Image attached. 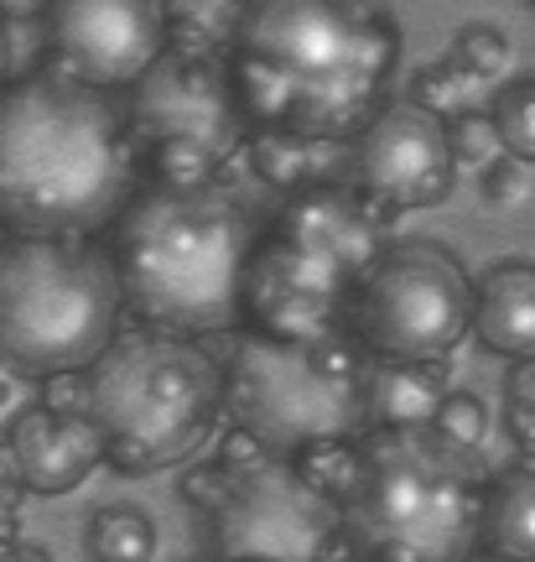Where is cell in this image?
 Returning a JSON list of instances; mask_svg holds the SVG:
<instances>
[{"label": "cell", "instance_id": "obj_29", "mask_svg": "<svg viewBox=\"0 0 535 562\" xmlns=\"http://www.w3.org/2000/svg\"><path fill=\"white\" fill-rule=\"evenodd\" d=\"M504 396H510V438L531 453L535 448V360H515L510 364V381H504Z\"/></svg>", "mask_w": 535, "mask_h": 562}, {"label": "cell", "instance_id": "obj_33", "mask_svg": "<svg viewBox=\"0 0 535 562\" xmlns=\"http://www.w3.org/2000/svg\"><path fill=\"white\" fill-rule=\"evenodd\" d=\"M16 516H21V480L11 469V453H0V537L16 531Z\"/></svg>", "mask_w": 535, "mask_h": 562}, {"label": "cell", "instance_id": "obj_38", "mask_svg": "<svg viewBox=\"0 0 535 562\" xmlns=\"http://www.w3.org/2000/svg\"><path fill=\"white\" fill-rule=\"evenodd\" d=\"M0 562H16V552H11V547H5V537H0Z\"/></svg>", "mask_w": 535, "mask_h": 562}, {"label": "cell", "instance_id": "obj_4", "mask_svg": "<svg viewBox=\"0 0 535 562\" xmlns=\"http://www.w3.org/2000/svg\"><path fill=\"white\" fill-rule=\"evenodd\" d=\"M478 448H457L432 422L369 427L358 438V480L343 495V542L364 562H463L483 542Z\"/></svg>", "mask_w": 535, "mask_h": 562}, {"label": "cell", "instance_id": "obj_27", "mask_svg": "<svg viewBox=\"0 0 535 562\" xmlns=\"http://www.w3.org/2000/svg\"><path fill=\"white\" fill-rule=\"evenodd\" d=\"M478 172H483V178H478L483 203H494V209H515V203L531 199V161H525V157L499 151V157H489Z\"/></svg>", "mask_w": 535, "mask_h": 562}, {"label": "cell", "instance_id": "obj_14", "mask_svg": "<svg viewBox=\"0 0 535 562\" xmlns=\"http://www.w3.org/2000/svg\"><path fill=\"white\" fill-rule=\"evenodd\" d=\"M276 235L318 250L349 281H358L385 250V214L343 182H301L286 193L276 214Z\"/></svg>", "mask_w": 535, "mask_h": 562}, {"label": "cell", "instance_id": "obj_25", "mask_svg": "<svg viewBox=\"0 0 535 562\" xmlns=\"http://www.w3.org/2000/svg\"><path fill=\"white\" fill-rule=\"evenodd\" d=\"M453 63L457 68H468V74L483 83V79H494V74H504V63H510V42H504V32L489 26V21H468V26L457 32V42H453Z\"/></svg>", "mask_w": 535, "mask_h": 562}, {"label": "cell", "instance_id": "obj_41", "mask_svg": "<svg viewBox=\"0 0 535 562\" xmlns=\"http://www.w3.org/2000/svg\"><path fill=\"white\" fill-rule=\"evenodd\" d=\"M338 562H364V558H338Z\"/></svg>", "mask_w": 535, "mask_h": 562}, {"label": "cell", "instance_id": "obj_35", "mask_svg": "<svg viewBox=\"0 0 535 562\" xmlns=\"http://www.w3.org/2000/svg\"><path fill=\"white\" fill-rule=\"evenodd\" d=\"M16 562H53V558H47V547L26 542V547H21V552H16Z\"/></svg>", "mask_w": 535, "mask_h": 562}, {"label": "cell", "instance_id": "obj_12", "mask_svg": "<svg viewBox=\"0 0 535 562\" xmlns=\"http://www.w3.org/2000/svg\"><path fill=\"white\" fill-rule=\"evenodd\" d=\"M47 47L58 74L94 89H130L167 47L161 0H47Z\"/></svg>", "mask_w": 535, "mask_h": 562}, {"label": "cell", "instance_id": "obj_9", "mask_svg": "<svg viewBox=\"0 0 535 562\" xmlns=\"http://www.w3.org/2000/svg\"><path fill=\"white\" fill-rule=\"evenodd\" d=\"M474 313V281L432 240L385 245L349 292V334L375 360H447Z\"/></svg>", "mask_w": 535, "mask_h": 562}, {"label": "cell", "instance_id": "obj_15", "mask_svg": "<svg viewBox=\"0 0 535 562\" xmlns=\"http://www.w3.org/2000/svg\"><path fill=\"white\" fill-rule=\"evenodd\" d=\"M5 453H11L21 490H32V495H68V490H79L104 463V442H100V427L89 422V412L26 406L11 422V432H5Z\"/></svg>", "mask_w": 535, "mask_h": 562}, {"label": "cell", "instance_id": "obj_10", "mask_svg": "<svg viewBox=\"0 0 535 562\" xmlns=\"http://www.w3.org/2000/svg\"><path fill=\"white\" fill-rule=\"evenodd\" d=\"M214 562H338L349 558L343 510L292 459L235 474L214 516Z\"/></svg>", "mask_w": 535, "mask_h": 562}, {"label": "cell", "instance_id": "obj_24", "mask_svg": "<svg viewBox=\"0 0 535 562\" xmlns=\"http://www.w3.org/2000/svg\"><path fill=\"white\" fill-rule=\"evenodd\" d=\"M474 74L468 68H457L453 63V53L447 58H436V63H426L417 74V83H411V104H421V110H432V115H457L463 104H468V94H474Z\"/></svg>", "mask_w": 535, "mask_h": 562}, {"label": "cell", "instance_id": "obj_28", "mask_svg": "<svg viewBox=\"0 0 535 562\" xmlns=\"http://www.w3.org/2000/svg\"><path fill=\"white\" fill-rule=\"evenodd\" d=\"M447 146H453L457 167H483L489 157H499L494 125H489V115H478V110H457V115H447Z\"/></svg>", "mask_w": 535, "mask_h": 562}, {"label": "cell", "instance_id": "obj_21", "mask_svg": "<svg viewBox=\"0 0 535 562\" xmlns=\"http://www.w3.org/2000/svg\"><path fill=\"white\" fill-rule=\"evenodd\" d=\"M157 526L136 505H104L89 521V558L94 562H151Z\"/></svg>", "mask_w": 535, "mask_h": 562}, {"label": "cell", "instance_id": "obj_42", "mask_svg": "<svg viewBox=\"0 0 535 562\" xmlns=\"http://www.w3.org/2000/svg\"><path fill=\"white\" fill-rule=\"evenodd\" d=\"M0 375H5V364H0Z\"/></svg>", "mask_w": 535, "mask_h": 562}, {"label": "cell", "instance_id": "obj_26", "mask_svg": "<svg viewBox=\"0 0 535 562\" xmlns=\"http://www.w3.org/2000/svg\"><path fill=\"white\" fill-rule=\"evenodd\" d=\"M432 427L447 442H457V448H478L483 453V442H489V406L478 396H468V391H453V396L436 402Z\"/></svg>", "mask_w": 535, "mask_h": 562}, {"label": "cell", "instance_id": "obj_1", "mask_svg": "<svg viewBox=\"0 0 535 562\" xmlns=\"http://www.w3.org/2000/svg\"><path fill=\"white\" fill-rule=\"evenodd\" d=\"M400 47L385 0H250L224 63L250 125L349 140L385 104Z\"/></svg>", "mask_w": 535, "mask_h": 562}, {"label": "cell", "instance_id": "obj_40", "mask_svg": "<svg viewBox=\"0 0 535 562\" xmlns=\"http://www.w3.org/2000/svg\"><path fill=\"white\" fill-rule=\"evenodd\" d=\"M5 240H11V229H5V220H0V250H5Z\"/></svg>", "mask_w": 535, "mask_h": 562}, {"label": "cell", "instance_id": "obj_36", "mask_svg": "<svg viewBox=\"0 0 535 562\" xmlns=\"http://www.w3.org/2000/svg\"><path fill=\"white\" fill-rule=\"evenodd\" d=\"M463 562H520V558H504V552H468Z\"/></svg>", "mask_w": 535, "mask_h": 562}, {"label": "cell", "instance_id": "obj_6", "mask_svg": "<svg viewBox=\"0 0 535 562\" xmlns=\"http://www.w3.org/2000/svg\"><path fill=\"white\" fill-rule=\"evenodd\" d=\"M369 349L349 334L271 339L244 328L224 375V412L271 453L292 459L312 442L369 432Z\"/></svg>", "mask_w": 535, "mask_h": 562}, {"label": "cell", "instance_id": "obj_30", "mask_svg": "<svg viewBox=\"0 0 535 562\" xmlns=\"http://www.w3.org/2000/svg\"><path fill=\"white\" fill-rule=\"evenodd\" d=\"M229 484H235V474H229L218 459L214 463H193V469H187V480H182V501L214 516L218 505H224V495H229Z\"/></svg>", "mask_w": 535, "mask_h": 562}, {"label": "cell", "instance_id": "obj_11", "mask_svg": "<svg viewBox=\"0 0 535 562\" xmlns=\"http://www.w3.org/2000/svg\"><path fill=\"white\" fill-rule=\"evenodd\" d=\"M349 188L364 193L379 214H411V209H436L453 193L457 161L447 146V121L421 110L411 100L379 104L369 121L354 131L349 151Z\"/></svg>", "mask_w": 535, "mask_h": 562}, {"label": "cell", "instance_id": "obj_16", "mask_svg": "<svg viewBox=\"0 0 535 562\" xmlns=\"http://www.w3.org/2000/svg\"><path fill=\"white\" fill-rule=\"evenodd\" d=\"M483 349L504 360H535V266L499 261L474 286V313H468Z\"/></svg>", "mask_w": 535, "mask_h": 562}, {"label": "cell", "instance_id": "obj_17", "mask_svg": "<svg viewBox=\"0 0 535 562\" xmlns=\"http://www.w3.org/2000/svg\"><path fill=\"white\" fill-rule=\"evenodd\" d=\"M447 396V360H369V427L432 422Z\"/></svg>", "mask_w": 535, "mask_h": 562}, {"label": "cell", "instance_id": "obj_3", "mask_svg": "<svg viewBox=\"0 0 535 562\" xmlns=\"http://www.w3.org/2000/svg\"><path fill=\"white\" fill-rule=\"evenodd\" d=\"M250 209L214 182H151L115 214L119 302L167 334H224L239 323V281L255 250Z\"/></svg>", "mask_w": 535, "mask_h": 562}, {"label": "cell", "instance_id": "obj_5", "mask_svg": "<svg viewBox=\"0 0 535 562\" xmlns=\"http://www.w3.org/2000/svg\"><path fill=\"white\" fill-rule=\"evenodd\" d=\"M83 412L100 427L104 459L125 474L178 469L214 438L224 375L187 334L125 328L83 364Z\"/></svg>", "mask_w": 535, "mask_h": 562}, {"label": "cell", "instance_id": "obj_37", "mask_svg": "<svg viewBox=\"0 0 535 562\" xmlns=\"http://www.w3.org/2000/svg\"><path fill=\"white\" fill-rule=\"evenodd\" d=\"M0 83H5V21H0Z\"/></svg>", "mask_w": 535, "mask_h": 562}, {"label": "cell", "instance_id": "obj_34", "mask_svg": "<svg viewBox=\"0 0 535 562\" xmlns=\"http://www.w3.org/2000/svg\"><path fill=\"white\" fill-rule=\"evenodd\" d=\"M47 0H0V21H16V16H37Z\"/></svg>", "mask_w": 535, "mask_h": 562}, {"label": "cell", "instance_id": "obj_18", "mask_svg": "<svg viewBox=\"0 0 535 562\" xmlns=\"http://www.w3.org/2000/svg\"><path fill=\"white\" fill-rule=\"evenodd\" d=\"M483 537L504 558H535V469L531 459L504 469L483 495Z\"/></svg>", "mask_w": 535, "mask_h": 562}, {"label": "cell", "instance_id": "obj_13", "mask_svg": "<svg viewBox=\"0 0 535 562\" xmlns=\"http://www.w3.org/2000/svg\"><path fill=\"white\" fill-rule=\"evenodd\" d=\"M354 281L343 277L333 261H322L318 250L271 235L255 240L244 281H239V318L271 339H318L343 328Z\"/></svg>", "mask_w": 535, "mask_h": 562}, {"label": "cell", "instance_id": "obj_20", "mask_svg": "<svg viewBox=\"0 0 535 562\" xmlns=\"http://www.w3.org/2000/svg\"><path fill=\"white\" fill-rule=\"evenodd\" d=\"M250 0H161L167 47L182 53H229Z\"/></svg>", "mask_w": 535, "mask_h": 562}, {"label": "cell", "instance_id": "obj_31", "mask_svg": "<svg viewBox=\"0 0 535 562\" xmlns=\"http://www.w3.org/2000/svg\"><path fill=\"white\" fill-rule=\"evenodd\" d=\"M271 459V448L265 442H255L244 427H235L229 438H224V448H218V463L229 469V474H244V469H255V463Z\"/></svg>", "mask_w": 535, "mask_h": 562}, {"label": "cell", "instance_id": "obj_8", "mask_svg": "<svg viewBox=\"0 0 535 562\" xmlns=\"http://www.w3.org/2000/svg\"><path fill=\"white\" fill-rule=\"evenodd\" d=\"M125 94V131L157 182H214L244 151L250 115L224 53L161 47Z\"/></svg>", "mask_w": 535, "mask_h": 562}, {"label": "cell", "instance_id": "obj_19", "mask_svg": "<svg viewBox=\"0 0 535 562\" xmlns=\"http://www.w3.org/2000/svg\"><path fill=\"white\" fill-rule=\"evenodd\" d=\"M322 146H333V140H307L297 131H281V125H250L244 157H250L260 182H271L276 193H292V188L318 178Z\"/></svg>", "mask_w": 535, "mask_h": 562}, {"label": "cell", "instance_id": "obj_23", "mask_svg": "<svg viewBox=\"0 0 535 562\" xmlns=\"http://www.w3.org/2000/svg\"><path fill=\"white\" fill-rule=\"evenodd\" d=\"M499 136V151L510 157H535V83L531 79H515L504 94L494 100V115H489Z\"/></svg>", "mask_w": 535, "mask_h": 562}, {"label": "cell", "instance_id": "obj_39", "mask_svg": "<svg viewBox=\"0 0 535 562\" xmlns=\"http://www.w3.org/2000/svg\"><path fill=\"white\" fill-rule=\"evenodd\" d=\"M0 402H11V381L5 375H0Z\"/></svg>", "mask_w": 535, "mask_h": 562}, {"label": "cell", "instance_id": "obj_2", "mask_svg": "<svg viewBox=\"0 0 535 562\" xmlns=\"http://www.w3.org/2000/svg\"><path fill=\"white\" fill-rule=\"evenodd\" d=\"M136 172L110 89L58 68L0 83V220L11 235H94L136 193Z\"/></svg>", "mask_w": 535, "mask_h": 562}, {"label": "cell", "instance_id": "obj_22", "mask_svg": "<svg viewBox=\"0 0 535 562\" xmlns=\"http://www.w3.org/2000/svg\"><path fill=\"white\" fill-rule=\"evenodd\" d=\"M292 463L301 469V480H312L328 501L343 505V495H349V490H354V480H358V438L312 442V448L292 453Z\"/></svg>", "mask_w": 535, "mask_h": 562}, {"label": "cell", "instance_id": "obj_32", "mask_svg": "<svg viewBox=\"0 0 535 562\" xmlns=\"http://www.w3.org/2000/svg\"><path fill=\"white\" fill-rule=\"evenodd\" d=\"M42 406L53 412H83V370H58V375H42Z\"/></svg>", "mask_w": 535, "mask_h": 562}, {"label": "cell", "instance_id": "obj_7", "mask_svg": "<svg viewBox=\"0 0 535 562\" xmlns=\"http://www.w3.org/2000/svg\"><path fill=\"white\" fill-rule=\"evenodd\" d=\"M119 281L89 235H11L0 250V364L16 375L83 370L115 339Z\"/></svg>", "mask_w": 535, "mask_h": 562}]
</instances>
